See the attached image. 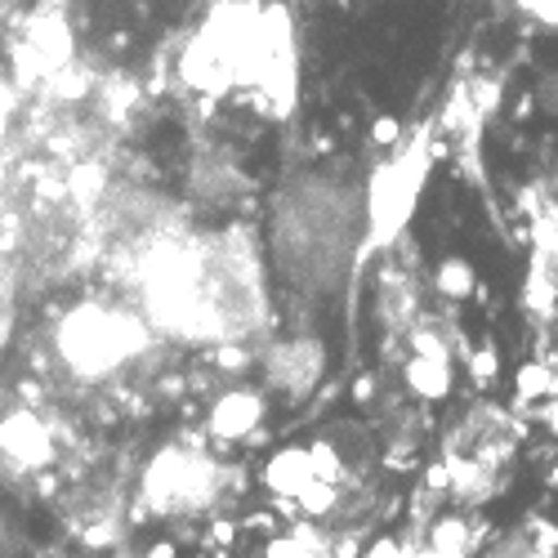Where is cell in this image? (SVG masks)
Listing matches in <instances>:
<instances>
[{"label":"cell","mask_w":558,"mask_h":558,"mask_svg":"<svg viewBox=\"0 0 558 558\" xmlns=\"http://www.w3.org/2000/svg\"><path fill=\"white\" fill-rule=\"evenodd\" d=\"M138 308L157 331L179 340H246L264 322L259 264L223 238H161L134 259Z\"/></svg>","instance_id":"1"},{"label":"cell","mask_w":558,"mask_h":558,"mask_svg":"<svg viewBox=\"0 0 558 558\" xmlns=\"http://www.w3.org/2000/svg\"><path fill=\"white\" fill-rule=\"evenodd\" d=\"M183 81L202 95H223V89L291 95L295 45L287 14L255 0L219 5L183 50Z\"/></svg>","instance_id":"2"},{"label":"cell","mask_w":558,"mask_h":558,"mask_svg":"<svg viewBox=\"0 0 558 558\" xmlns=\"http://www.w3.org/2000/svg\"><path fill=\"white\" fill-rule=\"evenodd\" d=\"M153 344V322L108 300L72 304L54 327V353L81 380H108L144 357Z\"/></svg>","instance_id":"3"},{"label":"cell","mask_w":558,"mask_h":558,"mask_svg":"<svg viewBox=\"0 0 558 558\" xmlns=\"http://www.w3.org/2000/svg\"><path fill=\"white\" fill-rule=\"evenodd\" d=\"M215 492H219V470L202 451L189 447H161L148 460L144 478H138V500L161 519L197 514V509L215 500Z\"/></svg>","instance_id":"4"},{"label":"cell","mask_w":558,"mask_h":558,"mask_svg":"<svg viewBox=\"0 0 558 558\" xmlns=\"http://www.w3.org/2000/svg\"><path fill=\"white\" fill-rule=\"evenodd\" d=\"M322 366H327V349L317 340H282L264 362L268 385L291 393V398H304L322 380Z\"/></svg>","instance_id":"5"},{"label":"cell","mask_w":558,"mask_h":558,"mask_svg":"<svg viewBox=\"0 0 558 558\" xmlns=\"http://www.w3.org/2000/svg\"><path fill=\"white\" fill-rule=\"evenodd\" d=\"M415 189H421V166H411L407 157H398L389 170H380L376 179V193H371L366 210H371V223H376V232L385 238V232L402 228L411 202H415Z\"/></svg>","instance_id":"6"},{"label":"cell","mask_w":558,"mask_h":558,"mask_svg":"<svg viewBox=\"0 0 558 558\" xmlns=\"http://www.w3.org/2000/svg\"><path fill=\"white\" fill-rule=\"evenodd\" d=\"M0 451H5L19 470H45L54 456L50 447V429H45L32 411H14L5 415V425H0Z\"/></svg>","instance_id":"7"},{"label":"cell","mask_w":558,"mask_h":558,"mask_svg":"<svg viewBox=\"0 0 558 558\" xmlns=\"http://www.w3.org/2000/svg\"><path fill=\"white\" fill-rule=\"evenodd\" d=\"M259 421H264V398H259V393H246V389L223 393V398L210 407V434H215L219 442H242V438H251V434L259 429Z\"/></svg>","instance_id":"8"},{"label":"cell","mask_w":558,"mask_h":558,"mask_svg":"<svg viewBox=\"0 0 558 558\" xmlns=\"http://www.w3.org/2000/svg\"><path fill=\"white\" fill-rule=\"evenodd\" d=\"M23 59L32 63V72L54 76V72L72 59V36H68V27H63L59 19H40V23L27 32V40H23Z\"/></svg>","instance_id":"9"},{"label":"cell","mask_w":558,"mask_h":558,"mask_svg":"<svg viewBox=\"0 0 558 558\" xmlns=\"http://www.w3.org/2000/svg\"><path fill=\"white\" fill-rule=\"evenodd\" d=\"M407 385L421 393V398H442L447 389H451V376H447V357L438 353V349H429V353H421L411 366H407Z\"/></svg>","instance_id":"10"},{"label":"cell","mask_w":558,"mask_h":558,"mask_svg":"<svg viewBox=\"0 0 558 558\" xmlns=\"http://www.w3.org/2000/svg\"><path fill=\"white\" fill-rule=\"evenodd\" d=\"M438 291H447V295H464V291H474V277H470V268H464L460 259L442 264V268H438Z\"/></svg>","instance_id":"11"},{"label":"cell","mask_w":558,"mask_h":558,"mask_svg":"<svg viewBox=\"0 0 558 558\" xmlns=\"http://www.w3.org/2000/svg\"><path fill=\"white\" fill-rule=\"evenodd\" d=\"M545 554H549V549H545V545H532L523 532H519V536H509L505 545L492 549V558H545Z\"/></svg>","instance_id":"12"},{"label":"cell","mask_w":558,"mask_h":558,"mask_svg":"<svg viewBox=\"0 0 558 558\" xmlns=\"http://www.w3.org/2000/svg\"><path fill=\"white\" fill-rule=\"evenodd\" d=\"M519 5H523L527 19H536L545 27H558V0H519Z\"/></svg>","instance_id":"13"},{"label":"cell","mask_w":558,"mask_h":558,"mask_svg":"<svg viewBox=\"0 0 558 558\" xmlns=\"http://www.w3.org/2000/svg\"><path fill=\"white\" fill-rule=\"evenodd\" d=\"M10 117H14V89H10L5 81H0V134L10 130Z\"/></svg>","instance_id":"14"},{"label":"cell","mask_w":558,"mask_h":558,"mask_svg":"<svg viewBox=\"0 0 558 558\" xmlns=\"http://www.w3.org/2000/svg\"><path fill=\"white\" fill-rule=\"evenodd\" d=\"M10 322H14V308H10L5 291H0V336H5V331H10Z\"/></svg>","instance_id":"15"},{"label":"cell","mask_w":558,"mask_h":558,"mask_svg":"<svg viewBox=\"0 0 558 558\" xmlns=\"http://www.w3.org/2000/svg\"><path fill=\"white\" fill-rule=\"evenodd\" d=\"M415 558H464V549H442V545H434V549L415 554Z\"/></svg>","instance_id":"16"}]
</instances>
